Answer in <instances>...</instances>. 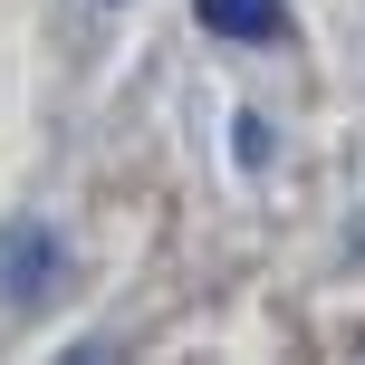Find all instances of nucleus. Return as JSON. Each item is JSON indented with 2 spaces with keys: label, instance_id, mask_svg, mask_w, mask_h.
Segmentation results:
<instances>
[{
  "label": "nucleus",
  "instance_id": "nucleus-3",
  "mask_svg": "<svg viewBox=\"0 0 365 365\" xmlns=\"http://www.w3.org/2000/svg\"><path fill=\"white\" fill-rule=\"evenodd\" d=\"M87 365H115V356H106V346H87Z\"/></svg>",
  "mask_w": 365,
  "mask_h": 365
},
{
  "label": "nucleus",
  "instance_id": "nucleus-2",
  "mask_svg": "<svg viewBox=\"0 0 365 365\" xmlns=\"http://www.w3.org/2000/svg\"><path fill=\"white\" fill-rule=\"evenodd\" d=\"M192 19L212 38H240V48H279L289 38V0H192Z\"/></svg>",
  "mask_w": 365,
  "mask_h": 365
},
{
  "label": "nucleus",
  "instance_id": "nucleus-1",
  "mask_svg": "<svg viewBox=\"0 0 365 365\" xmlns=\"http://www.w3.org/2000/svg\"><path fill=\"white\" fill-rule=\"evenodd\" d=\"M58 289H68V240L48 221H10L0 231V298L10 308H48Z\"/></svg>",
  "mask_w": 365,
  "mask_h": 365
}]
</instances>
